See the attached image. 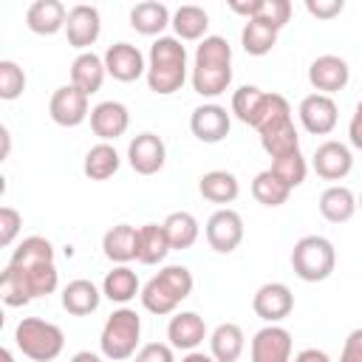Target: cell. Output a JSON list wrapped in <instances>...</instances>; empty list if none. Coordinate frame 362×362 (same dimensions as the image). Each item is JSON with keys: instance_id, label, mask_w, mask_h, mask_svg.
<instances>
[{"instance_id": "obj_1", "label": "cell", "mask_w": 362, "mask_h": 362, "mask_svg": "<svg viewBox=\"0 0 362 362\" xmlns=\"http://www.w3.org/2000/svg\"><path fill=\"white\" fill-rule=\"evenodd\" d=\"M192 90L204 99H215L226 93L232 85V45L221 34H206L192 59Z\"/></svg>"}, {"instance_id": "obj_2", "label": "cell", "mask_w": 362, "mask_h": 362, "mask_svg": "<svg viewBox=\"0 0 362 362\" xmlns=\"http://www.w3.org/2000/svg\"><path fill=\"white\" fill-rule=\"evenodd\" d=\"M147 88L158 96H170L175 90H181V85L187 82V48L184 42L173 34H161L147 54Z\"/></svg>"}, {"instance_id": "obj_3", "label": "cell", "mask_w": 362, "mask_h": 362, "mask_svg": "<svg viewBox=\"0 0 362 362\" xmlns=\"http://www.w3.org/2000/svg\"><path fill=\"white\" fill-rule=\"evenodd\" d=\"M192 272L187 266H178V263H170L164 266L158 274H153L144 286H141V305L156 314V317H167V314H175V308L192 294Z\"/></svg>"}, {"instance_id": "obj_4", "label": "cell", "mask_w": 362, "mask_h": 362, "mask_svg": "<svg viewBox=\"0 0 362 362\" xmlns=\"http://www.w3.org/2000/svg\"><path fill=\"white\" fill-rule=\"evenodd\" d=\"M139 342H141V317L122 305L116 308L105 325H102V334H99V351L105 359L110 362H124V359H133L136 351H139Z\"/></svg>"}, {"instance_id": "obj_5", "label": "cell", "mask_w": 362, "mask_h": 362, "mask_svg": "<svg viewBox=\"0 0 362 362\" xmlns=\"http://www.w3.org/2000/svg\"><path fill=\"white\" fill-rule=\"evenodd\" d=\"M14 345L34 362H54L65 348V334L42 317H23L14 328Z\"/></svg>"}, {"instance_id": "obj_6", "label": "cell", "mask_w": 362, "mask_h": 362, "mask_svg": "<svg viewBox=\"0 0 362 362\" xmlns=\"http://www.w3.org/2000/svg\"><path fill=\"white\" fill-rule=\"evenodd\" d=\"M291 269L305 283H322L337 269V249L322 235H303L291 249Z\"/></svg>"}, {"instance_id": "obj_7", "label": "cell", "mask_w": 362, "mask_h": 362, "mask_svg": "<svg viewBox=\"0 0 362 362\" xmlns=\"http://www.w3.org/2000/svg\"><path fill=\"white\" fill-rule=\"evenodd\" d=\"M204 235H206V243L212 252L218 255H229L240 246L243 240V218L238 209L232 206H221L209 215L206 226H204Z\"/></svg>"}, {"instance_id": "obj_8", "label": "cell", "mask_w": 362, "mask_h": 362, "mask_svg": "<svg viewBox=\"0 0 362 362\" xmlns=\"http://www.w3.org/2000/svg\"><path fill=\"white\" fill-rule=\"evenodd\" d=\"M88 93H82L79 88H74L71 82L68 85H59L51 99H48V116L54 119V124L59 127H79L85 119H90V105H88Z\"/></svg>"}, {"instance_id": "obj_9", "label": "cell", "mask_w": 362, "mask_h": 362, "mask_svg": "<svg viewBox=\"0 0 362 362\" xmlns=\"http://www.w3.org/2000/svg\"><path fill=\"white\" fill-rule=\"evenodd\" d=\"M297 116H300V124H303L305 133H311V136H328L337 127V122H339V107H337L334 96L308 93L300 102Z\"/></svg>"}, {"instance_id": "obj_10", "label": "cell", "mask_w": 362, "mask_h": 362, "mask_svg": "<svg viewBox=\"0 0 362 362\" xmlns=\"http://www.w3.org/2000/svg\"><path fill=\"white\" fill-rule=\"evenodd\" d=\"M252 308L266 325H280L294 311V294L286 283H263L252 297Z\"/></svg>"}, {"instance_id": "obj_11", "label": "cell", "mask_w": 362, "mask_h": 362, "mask_svg": "<svg viewBox=\"0 0 362 362\" xmlns=\"http://www.w3.org/2000/svg\"><path fill=\"white\" fill-rule=\"evenodd\" d=\"M99 34H102V17H99L96 6L76 3L68 8V23H65L68 45H74L79 54L90 51V45L99 40Z\"/></svg>"}, {"instance_id": "obj_12", "label": "cell", "mask_w": 362, "mask_h": 362, "mask_svg": "<svg viewBox=\"0 0 362 362\" xmlns=\"http://www.w3.org/2000/svg\"><path fill=\"white\" fill-rule=\"evenodd\" d=\"M229 127H232V116L226 113L223 105L218 102H204L198 105L192 113H189V130L198 141L204 144H218L229 136Z\"/></svg>"}, {"instance_id": "obj_13", "label": "cell", "mask_w": 362, "mask_h": 362, "mask_svg": "<svg viewBox=\"0 0 362 362\" xmlns=\"http://www.w3.org/2000/svg\"><path fill=\"white\" fill-rule=\"evenodd\" d=\"M167 161V144L161 136L144 130L139 136L130 139L127 144V164L133 167V173L139 175H156Z\"/></svg>"}, {"instance_id": "obj_14", "label": "cell", "mask_w": 362, "mask_h": 362, "mask_svg": "<svg viewBox=\"0 0 362 362\" xmlns=\"http://www.w3.org/2000/svg\"><path fill=\"white\" fill-rule=\"evenodd\" d=\"M291 334L283 325H263L249 342L252 362H291Z\"/></svg>"}, {"instance_id": "obj_15", "label": "cell", "mask_w": 362, "mask_h": 362, "mask_svg": "<svg viewBox=\"0 0 362 362\" xmlns=\"http://www.w3.org/2000/svg\"><path fill=\"white\" fill-rule=\"evenodd\" d=\"M311 167L325 181H342L354 170V153L345 141L328 139V141L317 144V150L311 156Z\"/></svg>"}, {"instance_id": "obj_16", "label": "cell", "mask_w": 362, "mask_h": 362, "mask_svg": "<svg viewBox=\"0 0 362 362\" xmlns=\"http://www.w3.org/2000/svg\"><path fill=\"white\" fill-rule=\"evenodd\" d=\"M102 59H105L107 74H110L116 82H136L139 76L147 74L144 54H141L133 42H124V40L107 45V51L102 54Z\"/></svg>"}, {"instance_id": "obj_17", "label": "cell", "mask_w": 362, "mask_h": 362, "mask_svg": "<svg viewBox=\"0 0 362 362\" xmlns=\"http://www.w3.org/2000/svg\"><path fill=\"white\" fill-rule=\"evenodd\" d=\"M308 82H311V88L317 93L331 96V93L342 90L351 82V68H348V62L342 57L322 54V57L311 59V65H308Z\"/></svg>"}, {"instance_id": "obj_18", "label": "cell", "mask_w": 362, "mask_h": 362, "mask_svg": "<svg viewBox=\"0 0 362 362\" xmlns=\"http://www.w3.org/2000/svg\"><path fill=\"white\" fill-rule=\"evenodd\" d=\"M130 127V110L127 105L116 102V99H105L99 105H93L90 110V130L93 136H99V141H116L119 136H124Z\"/></svg>"}, {"instance_id": "obj_19", "label": "cell", "mask_w": 362, "mask_h": 362, "mask_svg": "<svg viewBox=\"0 0 362 362\" xmlns=\"http://www.w3.org/2000/svg\"><path fill=\"white\" fill-rule=\"evenodd\" d=\"M167 339L175 351H195L206 339V322L198 311H175L167 322Z\"/></svg>"}, {"instance_id": "obj_20", "label": "cell", "mask_w": 362, "mask_h": 362, "mask_svg": "<svg viewBox=\"0 0 362 362\" xmlns=\"http://www.w3.org/2000/svg\"><path fill=\"white\" fill-rule=\"evenodd\" d=\"M102 252L110 263L127 266L139 257V229L130 223H116L102 235Z\"/></svg>"}, {"instance_id": "obj_21", "label": "cell", "mask_w": 362, "mask_h": 362, "mask_svg": "<svg viewBox=\"0 0 362 362\" xmlns=\"http://www.w3.org/2000/svg\"><path fill=\"white\" fill-rule=\"evenodd\" d=\"M8 269L23 280L25 291L31 294V300L48 297L59 286V274H57L54 260H48V263H25V266L23 263H8Z\"/></svg>"}, {"instance_id": "obj_22", "label": "cell", "mask_w": 362, "mask_h": 362, "mask_svg": "<svg viewBox=\"0 0 362 362\" xmlns=\"http://www.w3.org/2000/svg\"><path fill=\"white\" fill-rule=\"evenodd\" d=\"M65 23H68V8L59 0H34L25 8V25L40 37H51L62 31Z\"/></svg>"}, {"instance_id": "obj_23", "label": "cell", "mask_w": 362, "mask_h": 362, "mask_svg": "<svg viewBox=\"0 0 362 362\" xmlns=\"http://www.w3.org/2000/svg\"><path fill=\"white\" fill-rule=\"evenodd\" d=\"M105 76H107V68H105V59L99 54L82 51V54L74 57V62H71V85L79 88L82 93L93 96L102 88Z\"/></svg>"}, {"instance_id": "obj_24", "label": "cell", "mask_w": 362, "mask_h": 362, "mask_svg": "<svg viewBox=\"0 0 362 362\" xmlns=\"http://www.w3.org/2000/svg\"><path fill=\"white\" fill-rule=\"evenodd\" d=\"M317 206H320V215L328 221V223H345V221H351L354 215H356V195L345 187V184H331V187H325L322 189V195H320V201H317Z\"/></svg>"}, {"instance_id": "obj_25", "label": "cell", "mask_w": 362, "mask_h": 362, "mask_svg": "<svg viewBox=\"0 0 362 362\" xmlns=\"http://www.w3.org/2000/svg\"><path fill=\"white\" fill-rule=\"evenodd\" d=\"M173 23V14L164 3L158 0H144V3H136L130 8V28L144 34V37H161V31Z\"/></svg>"}, {"instance_id": "obj_26", "label": "cell", "mask_w": 362, "mask_h": 362, "mask_svg": "<svg viewBox=\"0 0 362 362\" xmlns=\"http://www.w3.org/2000/svg\"><path fill=\"white\" fill-rule=\"evenodd\" d=\"M246 348V334L238 322H221L209 334V354L215 362H238Z\"/></svg>"}, {"instance_id": "obj_27", "label": "cell", "mask_w": 362, "mask_h": 362, "mask_svg": "<svg viewBox=\"0 0 362 362\" xmlns=\"http://www.w3.org/2000/svg\"><path fill=\"white\" fill-rule=\"evenodd\" d=\"M198 192L204 195V201L226 206L240 195V181L229 170H209L198 178Z\"/></svg>"}, {"instance_id": "obj_28", "label": "cell", "mask_w": 362, "mask_h": 362, "mask_svg": "<svg viewBox=\"0 0 362 362\" xmlns=\"http://www.w3.org/2000/svg\"><path fill=\"white\" fill-rule=\"evenodd\" d=\"M99 303H102V291L85 277H76L62 288V308L68 314H74V317L93 314L99 308Z\"/></svg>"}, {"instance_id": "obj_29", "label": "cell", "mask_w": 362, "mask_h": 362, "mask_svg": "<svg viewBox=\"0 0 362 362\" xmlns=\"http://www.w3.org/2000/svg\"><path fill=\"white\" fill-rule=\"evenodd\" d=\"M119 167H122V156L116 153V147L110 141L93 144L85 153V161H82V173L90 181H107V178H113L119 173Z\"/></svg>"}, {"instance_id": "obj_30", "label": "cell", "mask_w": 362, "mask_h": 362, "mask_svg": "<svg viewBox=\"0 0 362 362\" xmlns=\"http://www.w3.org/2000/svg\"><path fill=\"white\" fill-rule=\"evenodd\" d=\"M173 31L181 42H192V40H204L206 37V28H209V14L195 6V3H187V6H178L173 11Z\"/></svg>"}, {"instance_id": "obj_31", "label": "cell", "mask_w": 362, "mask_h": 362, "mask_svg": "<svg viewBox=\"0 0 362 362\" xmlns=\"http://www.w3.org/2000/svg\"><path fill=\"white\" fill-rule=\"evenodd\" d=\"M136 294H141V283H139V274L130 269V266H113L105 280H102V297H107L110 303H130Z\"/></svg>"}, {"instance_id": "obj_32", "label": "cell", "mask_w": 362, "mask_h": 362, "mask_svg": "<svg viewBox=\"0 0 362 362\" xmlns=\"http://www.w3.org/2000/svg\"><path fill=\"white\" fill-rule=\"evenodd\" d=\"M173 252L170 240H167V232H164V223H144L139 226V263L144 266H156L161 263L167 255Z\"/></svg>"}, {"instance_id": "obj_33", "label": "cell", "mask_w": 362, "mask_h": 362, "mask_svg": "<svg viewBox=\"0 0 362 362\" xmlns=\"http://www.w3.org/2000/svg\"><path fill=\"white\" fill-rule=\"evenodd\" d=\"M277 34L280 31L274 25H269L260 17H255V20H246L243 23V28H240V45L252 57H266L277 45Z\"/></svg>"}, {"instance_id": "obj_34", "label": "cell", "mask_w": 362, "mask_h": 362, "mask_svg": "<svg viewBox=\"0 0 362 362\" xmlns=\"http://www.w3.org/2000/svg\"><path fill=\"white\" fill-rule=\"evenodd\" d=\"M164 232H167V240L173 249H189L195 246L198 235H201V226H198V218L187 209H178V212H170L164 218Z\"/></svg>"}, {"instance_id": "obj_35", "label": "cell", "mask_w": 362, "mask_h": 362, "mask_svg": "<svg viewBox=\"0 0 362 362\" xmlns=\"http://www.w3.org/2000/svg\"><path fill=\"white\" fill-rule=\"evenodd\" d=\"M286 122H291V105H288V99L283 93H269L266 90V96H263V102H260V107H257V113L252 119V127L260 136V133H266L272 127H280Z\"/></svg>"}, {"instance_id": "obj_36", "label": "cell", "mask_w": 362, "mask_h": 362, "mask_svg": "<svg viewBox=\"0 0 362 362\" xmlns=\"http://www.w3.org/2000/svg\"><path fill=\"white\" fill-rule=\"evenodd\" d=\"M260 147L269 153V158H280V156H288V153L300 150V133L294 127V119L280 124V127H272V130L260 133Z\"/></svg>"}, {"instance_id": "obj_37", "label": "cell", "mask_w": 362, "mask_h": 362, "mask_svg": "<svg viewBox=\"0 0 362 362\" xmlns=\"http://www.w3.org/2000/svg\"><path fill=\"white\" fill-rule=\"evenodd\" d=\"M252 195H255V201L263 204V206H283V204L288 201L291 189H288L272 170H260V173L255 175V181H252Z\"/></svg>"}, {"instance_id": "obj_38", "label": "cell", "mask_w": 362, "mask_h": 362, "mask_svg": "<svg viewBox=\"0 0 362 362\" xmlns=\"http://www.w3.org/2000/svg\"><path fill=\"white\" fill-rule=\"evenodd\" d=\"M288 189H294V187H300L303 181H305V175H308V161L303 158V153L300 150H294V153H288V156H280V158H272V167H269Z\"/></svg>"}, {"instance_id": "obj_39", "label": "cell", "mask_w": 362, "mask_h": 362, "mask_svg": "<svg viewBox=\"0 0 362 362\" xmlns=\"http://www.w3.org/2000/svg\"><path fill=\"white\" fill-rule=\"evenodd\" d=\"M54 260V243L42 235H28L17 243V249L11 252V260L8 263H48Z\"/></svg>"}, {"instance_id": "obj_40", "label": "cell", "mask_w": 362, "mask_h": 362, "mask_svg": "<svg viewBox=\"0 0 362 362\" xmlns=\"http://www.w3.org/2000/svg\"><path fill=\"white\" fill-rule=\"evenodd\" d=\"M263 96H266V90H260L257 85H240V88L232 93V113H235L243 124L252 127V119H255V113H257Z\"/></svg>"}, {"instance_id": "obj_41", "label": "cell", "mask_w": 362, "mask_h": 362, "mask_svg": "<svg viewBox=\"0 0 362 362\" xmlns=\"http://www.w3.org/2000/svg\"><path fill=\"white\" fill-rule=\"evenodd\" d=\"M25 90V71L14 59H0V99L14 102Z\"/></svg>"}, {"instance_id": "obj_42", "label": "cell", "mask_w": 362, "mask_h": 362, "mask_svg": "<svg viewBox=\"0 0 362 362\" xmlns=\"http://www.w3.org/2000/svg\"><path fill=\"white\" fill-rule=\"evenodd\" d=\"M0 300L8 305V308H20V305H28L31 303V294L25 291L23 280L6 266L3 274H0Z\"/></svg>"}, {"instance_id": "obj_43", "label": "cell", "mask_w": 362, "mask_h": 362, "mask_svg": "<svg viewBox=\"0 0 362 362\" xmlns=\"http://www.w3.org/2000/svg\"><path fill=\"white\" fill-rule=\"evenodd\" d=\"M23 229V215L14 206H0V246H11Z\"/></svg>"}, {"instance_id": "obj_44", "label": "cell", "mask_w": 362, "mask_h": 362, "mask_svg": "<svg viewBox=\"0 0 362 362\" xmlns=\"http://www.w3.org/2000/svg\"><path fill=\"white\" fill-rule=\"evenodd\" d=\"M260 20H266L269 25H274L277 31L291 20V3L288 0H263V11Z\"/></svg>"}, {"instance_id": "obj_45", "label": "cell", "mask_w": 362, "mask_h": 362, "mask_svg": "<svg viewBox=\"0 0 362 362\" xmlns=\"http://www.w3.org/2000/svg\"><path fill=\"white\" fill-rule=\"evenodd\" d=\"M133 362H175V348L170 342H147L136 351Z\"/></svg>"}, {"instance_id": "obj_46", "label": "cell", "mask_w": 362, "mask_h": 362, "mask_svg": "<svg viewBox=\"0 0 362 362\" xmlns=\"http://www.w3.org/2000/svg\"><path fill=\"white\" fill-rule=\"evenodd\" d=\"M345 0H305V11L317 20H334L337 14H342Z\"/></svg>"}, {"instance_id": "obj_47", "label": "cell", "mask_w": 362, "mask_h": 362, "mask_svg": "<svg viewBox=\"0 0 362 362\" xmlns=\"http://www.w3.org/2000/svg\"><path fill=\"white\" fill-rule=\"evenodd\" d=\"M339 362H362V328H354V331L345 337Z\"/></svg>"}, {"instance_id": "obj_48", "label": "cell", "mask_w": 362, "mask_h": 362, "mask_svg": "<svg viewBox=\"0 0 362 362\" xmlns=\"http://www.w3.org/2000/svg\"><path fill=\"white\" fill-rule=\"evenodd\" d=\"M348 141L351 147L362 150V99L356 102L354 113H351V122H348Z\"/></svg>"}, {"instance_id": "obj_49", "label": "cell", "mask_w": 362, "mask_h": 362, "mask_svg": "<svg viewBox=\"0 0 362 362\" xmlns=\"http://www.w3.org/2000/svg\"><path fill=\"white\" fill-rule=\"evenodd\" d=\"M229 8L246 20H255L263 11V0H229Z\"/></svg>"}, {"instance_id": "obj_50", "label": "cell", "mask_w": 362, "mask_h": 362, "mask_svg": "<svg viewBox=\"0 0 362 362\" xmlns=\"http://www.w3.org/2000/svg\"><path fill=\"white\" fill-rule=\"evenodd\" d=\"M294 362H331V356L325 351H320V348H303L294 356Z\"/></svg>"}, {"instance_id": "obj_51", "label": "cell", "mask_w": 362, "mask_h": 362, "mask_svg": "<svg viewBox=\"0 0 362 362\" xmlns=\"http://www.w3.org/2000/svg\"><path fill=\"white\" fill-rule=\"evenodd\" d=\"M71 362H105V359L99 354H93V351H79V354L71 356Z\"/></svg>"}, {"instance_id": "obj_52", "label": "cell", "mask_w": 362, "mask_h": 362, "mask_svg": "<svg viewBox=\"0 0 362 362\" xmlns=\"http://www.w3.org/2000/svg\"><path fill=\"white\" fill-rule=\"evenodd\" d=\"M181 362H215V359H212V354H204V351H189V354H187Z\"/></svg>"}, {"instance_id": "obj_53", "label": "cell", "mask_w": 362, "mask_h": 362, "mask_svg": "<svg viewBox=\"0 0 362 362\" xmlns=\"http://www.w3.org/2000/svg\"><path fill=\"white\" fill-rule=\"evenodd\" d=\"M0 139H3V153H0V156H3V158H8V150H11V133H8V127H6V124L0 127Z\"/></svg>"}, {"instance_id": "obj_54", "label": "cell", "mask_w": 362, "mask_h": 362, "mask_svg": "<svg viewBox=\"0 0 362 362\" xmlns=\"http://www.w3.org/2000/svg\"><path fill=\"white\" fill-rule=\"evenodd\" d=\"M356 206H359V209H362V192H359V198H356Z\"/></svg>"}]
</instances>
